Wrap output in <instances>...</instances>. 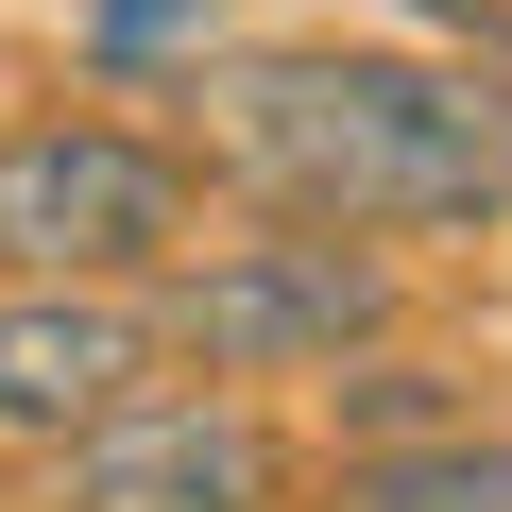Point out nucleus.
Listing matches in <instances>:
<instances>
[{
	"label": "nucleus",
	"mask_w": 512,
	"mask_h": 512,
	"mask_svg": "<svg viewBox=\"0 0 512 512\" xmlns=\"http://www.w3.org/2000/svg\"><path fill=\"white\" fill-rule=\"evenodd\" d=\"M52 512H291V444L256 393H120L52 444Z\"/></svg>",
	"instance_id": "nucleus-4"
},
{
	"label": "nucleus",
	"mask_w": 512,
	"mask_h": 512,
	"mask_svg": "<svg viewBox=\"0 0 512 512\" xmlns=\"http://www.w3.org/2000/svg\"><path fill=\"white\" fill-rule=\"evenodd\" d=\"M137 308H154V359H188L205 393L342 376V359L393 342V256H376V239H308V222H274V239H205V256H171Z\"/></svg>",
	"instance_id": "nucleus-2"
},
{
	"label": "nucleus",
	"mask_w": 512,
	"mask_h": 512,
	"mask_svg": "<svg viewBox=\"0 0 512 512\" xmlns=\"http://www.w3.org/2000/svg\"><path fill=\"white\" fill-rule=\"evenodd\" d=\"M393 18H444V35H495V0H393Z\"/></svg>",
	"instance_id": "nucleus-9"
},
{
	"label": "nucleus",
	"mask_w": 512,
	"mask_h": 512,
	"mask_svg": "<svg viewBox=\"0 0 512 512\" xmlns=\"http://www.w3.org/2000/svg\"><path fill=\"white\" fill-rule=\"evenodd\" d=\"M495 35H512V0H495Z\"/></svg>",
	"instance_id": "nucleus-10"
},
{
	"label": "nucleus",
	"mask_w": 512,
	"mask_h": 512,
	"mask_svg": "<svg viewBox=\"0 0 512 512\" xmlns=\"http://www.w3.org/2000/svg\"><path fill=\"white\" fill-rule=\"evenodd\" d=\"M325 512H512V427H427V444H342Z\"/></svg>",
	"instance_id": "nucleus-6"
},
{
	"label": "nucleus",
	"mask_w": 512,
	"mask_h": 512,
	"mask_svg": "<svg viewBox=\"0 0 512 512\" xmlns=\"http://www.w3.org/2000/svg\"><path fill=\"white\" fill-rule=\"evenodd\" d=\"M325 410H342V444H427V427H461V410H444V376H427V359H393V342H376V359H342V376H325Z\"/></svg>",
	"instance_id": "nucleus-7"
},
{
	"label": "nucleus",
	"mask_w": 512,
	"mask_h": 512,
	"mask_svg": "<svg viewBox=\"0 0 512 512\" xmlns=\"http://www.w3.org/2000/svg\"><path fill=\"white\" fill-rule=\"evenodd\" d=\"M205 222V171L137 120H18L0 137V291H137Z\"/></svg>",
	"instance_id": "nucleus-3"
},
{
	"label": "nucleus",
	"mask_w": 512,
	"mask_h": 512,
	"mask_svg": "<svg viewBox=\"0 0 512 512\" xmlns=\"http://www.w3.org/2000/svg\"><path fill=\"white\" fill-rule=\"evenodd\" d=\"M188 171H222L239 205H274L308 239H444V222H512V69L478 52H239L205 69Z\"/></svg>",
	"instance_id": "nucleus-1"
},
{
	"label": "nucleus",
	"mask_w": 512,
	"mask_h": 512,
	"mask_svg": "<svg viewBox=\"0 0 512 512\" xmlns=\"http://www.w3.org/2000/svg\"><path fill=\"white\" fill-rule=\"evenodd\" d=\"M205 18H222V0H86V52L103 69H154V52H205Z\"/></svg>",
	"instance_id": "nucleus-8"
},
{
	"label": "nucleus",
	"mask_w": 512,
	"mask_h": 512,
	"mask_svg": "<svg viewBox=\"0 0 512 512\" xmlns=\"http://www.w3.org/2000/svg\"><path fill=\"white\" fill-rule=\"evenodd\" d=\"M120 393H154V308L137 291H0V444H69Z\"/></svg>",
	"instance_id": "nucleus-5"
}]
</instances>
